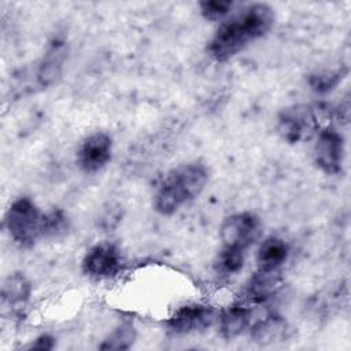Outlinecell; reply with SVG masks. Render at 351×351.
Returning a JSON list of instances; mask_svg holds the SVG:
<instances>
[{"label":"cell","instance_id":"cell-1","mask_svg":"<svg viewBox=\"0 0 351 351\" xmlns=\"http://www.w3.org/2000/svg\"><path fill=\"white\" fill-rule=\"evenodd\" d=\"M274 23V10L267 3L244 5L219 25L207 43V55L217 62H226L263 37Z\"/></svg>","mask_w":351,"mask_h":351},{"label":"cell","instance_id":"cell-2","mask_svg":"<svg viewBox=\"0 0 351 351\" xmlns=\"http://www.w3.org/2000/svg\"><path fill=\"white\" fill-rule=\"evenodd\" d=\"M207 166L199 160L171 169L158 185L152 206L160 215H173L182 206L195 200L208 182Z\"/></svg>","mask_w":351,"mask_h":351},{"label":"cell","instance_id":"cell-3","mask_svg":"<svg viewBox=\"0 0 351 351\" xmlns=\"http://www.w3.org/2000/svg\"><path fill=\"white\" fill-rule=\"evenodd\" d=\"M67 58V45L63 40H53L48 49L26 67L16 77V90L19 95H30L45 90L58 82Z\"/></svg>","mask_w":351,"mask_h":351},{"label":"cell","instance_id":"cell-4","mask_svg":"<svg viewBox=\"0 0 351 351\" xmlns=\"http://www.w3.org/2000/svg\"><path fill=\"white\" fill-rule=\"evenodd\" d=\"M4 226L16 245L30 248L44 239V213L30 197H18L5 211Z\"/></svg>","mask_w":351,"mask_h":351},{"label":"cell","instance_id":"cell-5","mask_svg":"<svg viewBox=\"0 0 351 351\" xmlns=\"http://www.w3.org/2000/svg\"><path fill=\"white\" fill-rule=\"evenodd\" d=\"M261 218L251 211H241L226 217L219 226L222 247L247 251L261 234Z\"/></svg>","mask_w":351,"mask_h":351},{"label":"cell","instance_id":"cell-6","mask_svg":"<svg viewBox=\"0 0 351 351\" xmlns=\"http://www.w3.org/2000/svg\"><path fill=\"white\" fill-rule=\"evenodd\" d=\"M277 132L289 144H298L310 138L317 132L314 110L302 104L284 108L277 117Z\"/></svg>","mask_w":351,"mask_h":351},{"label":"cell","instance_id":"cell-7","mask_svg":"<svg viewBox=\"0 0 351 351\" xmlns=\"http://www.w3.org/2000/svg\"><path fill=\"white\" fill-rule=\"evenodd\" d=\"M219 311L211 304L189 303L177 308L166 321L169 333L180 336L202 332L218 319Z\"/></svg>","mask_w":351,"mask_h":351},{"label":"cell","instance_id":"cell-8","mask_svg":"<svg viewBox=\"0 0 351 351\" xmlns=\"http://www.w3.org/2000/svg\"><path fill=\"white\" fill-rule=\"evenodd\" d=\"M344 137L335 128L326 126L317 132L314 145L315 165L328 176H337L343 171L344 165Z\"/></svg>","mask_w":351,"mask_h":351},{"label":"cell","instance_id":"cell-9","mask_svg":"<svg viewBox=\"0 0 351 351\" xmlns=\"http://www.w3.org/2000/svg\"><path fill=\"white\" fill-rule=\"evenodd\" d=\"M122 254L118 245L111 241H100L92 245L81 263L84 274L96 280L115 277L122 270Z\"/></svg>","mask_w":351,"mask_h":351},{"label":"cell","instance_id":"cell-10","mask_svg":"<svg viewBox=\"0 0 351 351\" xmlns=\"http://www.w3.org/2000/svg\"><path fill=\"white\" fill-rule=\"evenodd\" d=\"M112 156V138L106 132L88 134L77 149L75 162L81 171L95 174L104 169Z\"/></svg>","mask_w":351,"mask_h":351},{"label":"cell","instance_id":"cell-11","mask_svg":"<svg viewBox=\"0 0 351 351\" xmlns=\"http://www.w3.org/2000/svg\"><path fill=\"white\" fill-rule=\"evenodd\" d=\"M32 296V284L23 273L7 276L1 284V307L12 315H19Z\"/></svg>","mask_w":351,"mask_h":351},{"label":"cell","instance_id":"cell-12","mask_svg":"<svg viewBox=\"0 0 351 351\" xmlns=\"http://www.w3.org/2000/svg\"><path fill=\"white\" fill-rule=\"evenodd\" d=\"M282 277L280 270L258 269L245 284V298L252 303H265L281 288Z\"/></svg>","mask_w":351,"mask_h":351},{"label":"cell","instance_id":"cell-13","mask_svg":"<svg viewBox=\"0 0 351 351\" xmlns=\"http://www.w3.org/2000/svg\"><path fill=\"white\" fill-rule=\"evenodd\" d=\"M252 319L251 307L237 303L226 307L218 314L219 333L225 340H233L241 336L250 326Z\"/></svg>","mask_w":351,"mask_h":351},{"label":"cell","instance_id":"cell-14","mask_svg":"<svg viewBox=\"0 0 351 351\" xmlns=\"http://www.w3.org/2000/svg\"><path fill=\"white\" fill-rule=\"evenodd\" d=\"M287 332L288 325L285 319L276 314L266 315L250 326L251 340L259 346H271L284 341Z\"/></svg>","mask_w":351,"mask_h":351},{"label":"cell","instance_id":"cell-15","mask_svg":"<svg viewBox=\"0 0 351 351\" xmlns=\"http://www.w3.org/2000/svg\"><path fill=\"white\" fill-rule=\"evenodd\" d=\"M289 256L288 243L277 236L266 237L256 254L258 269L262 270H280Z\"/></svg>","mask_w":351,"mask_h":351},{"label":"cell","instance_id":"cell-16","mask_svg":"<svg viewBox=\"0 0 351 351\" xmlns=\"http://www.w3.org/2000/svg\"><path fill=\"white\" fill-rule=\"evenodd\" d=\"M137 337V332L134 325L130 321H123L118 326H115L99 344V350L103 351H123L129 350Z\"/></svg>","mask_w":351,"mask_h":351},{"label":"cell","instance_id":"cell-17","mask_svg":"<svg viewBox=\"0 0 351 351\" xmlns=\"http://www.w3.org/2000/svg\"><path fill=\"white\" fill-rule=\"evenodd\" d=\"M245 262V251L232 247H222L215 259V271L221 276L237 274Z\"/></svg>","mask_w":351,"mask_h":351},{"label":"cell","instance_id":"cell-18","mask_svg":"<svg viewBox=\"0 0 351 351\" xmlns=\"http://www.w3.org/2000/svg\"><path fill=\"white\" fill-rule=\"evenodd\" d=\"M70 229V219L67 214L60 208H52L44 213V239H58L64 236Z\"/></svg>","mask_w":351,"mask_h":351},{"label":"cell","instance_id":"cell-19","mask_svg":"<svg viewBox=\"0 0 351 351\" xmlns=\"http://www.w3.org/2000/svg\"><path fill=\"white\" fill-rule=\"evenodd\" d=\"M234 7L232 0H204L199 3V10L206 21H222Z\"/></svg>","mask_w":351,"mask_h":351},{"label":"cell","instance_id":"cell-20","mask_svg":"<svg viewBox=\"0 0 351 351\" xmlns=\"http://www.w3.org/2000/svg\"><path fill=\"white\" fill-rule=\"evenodd\" d=\"M341 80V71H322L308 77V85L317 93H326L332 90Z\"/></svg>","mask_w":351,"mask_h":351},{"label":"cell","instance_id":"cell-21","mask_svg":"<svg viewBox=\"0 0 351 351\" xmlns=\"http://www.w3.org/2000/svg\"><path fill=\"white\" fill-rule=\"evenodd\" d=\"M53 347H55V337L48 335V333H44V335H40L37 339H34V341L27 348L40 350V351H49Z\"/></svg>","mask_w":351,"mask_h":351}]
</instances>
